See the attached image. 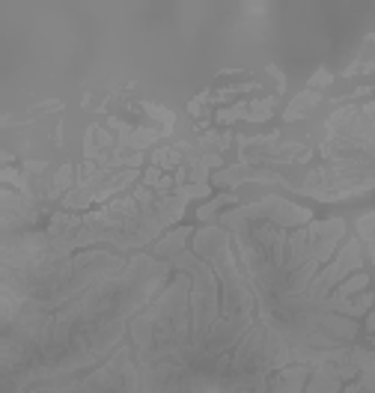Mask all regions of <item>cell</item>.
<instances>
[{
    "label": "cell",
    "mask_w": 375,
    "mask_h": 393,
    "mask_svg": "<svg viewBox=\"0 0 375 393\" xmlns=\"http://www.w3.org/2000/svg\"><path fill=\"white\" fill-rule=\"evenodd\" d=\"M185 238H188V229H176L170 238H164L161 245H155V254H161V256H176V254H182Z\"/></svg>",
    "instance_id": "6da1fadb"
}]
</instances>
